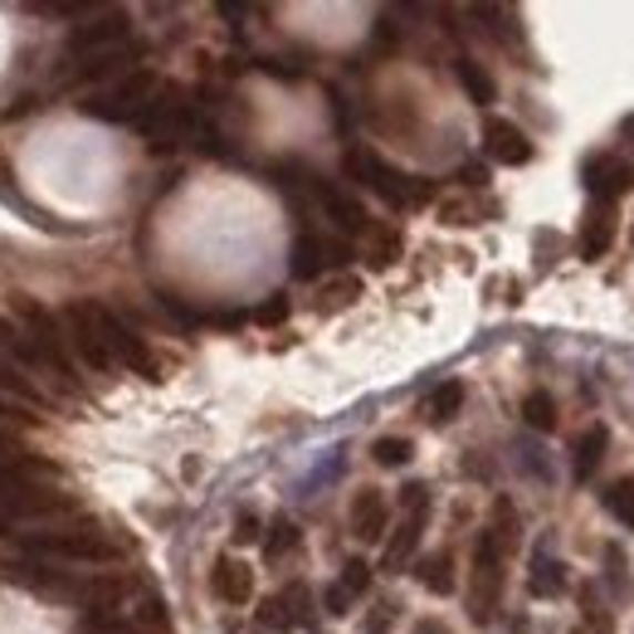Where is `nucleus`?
I'll return each mask as SVG.
<instances>
[{
	"mask_svg": "<svg viewBox=\"0 0 634 634\" xmlns=\"http://www.w3.org/2000/svg\"><path fill=\"white\" fill-rule=\"evenodd\" d=\"M288 546H298V528H293L288 518H278V522H274V536L264 542V556H268V561H278V556L288 552Z\"/></svg>",
	"mask_w": 634,
	"mask_h": 634,
	"instance_id": "cd10ccee",
	"label": "nucleus"
},
{
	"mask_svg": "<svg viewBox=\"0 0 634 634\" xmlns=\"http://www.w3.org/2000/svg\"><path fill=\"white\" fill-rule=\"evenodd\" d=\"M459 83H463V93H469L479 108L493 103V79H488V73L473 64V59H459Z\"/></svg>",
	"mask_w": 634,
	"mask_h": 634,
	"instance_id": "5701e85b",
	"label": "nucleus"
},
{
	"mask_svg": "<svg viewBox=\"0 0 634 634\" xmlns=\"http://www.w3.org/2000/svg\"><path fill=\"white\" fill-rule=\"evenodd\" d=\"M259 620H264V625H274V630H293V610H288L284 595H274V601H264Z\"/></svg>",
	"mask_w": 634,
	"mask_h": 634,
	"instance_id": "c756f323",
	"label": "nucleus"
},
{
	"mask_svg": "<svg viewBox=\"0 0 634 634\" xmlns=\"http://www.w3.org/2000/svg\"><path fill=\"white\" fill-rule=\"evenodd\" d=\"M532 595H546V601H552V595H561L566 591V576H561V561H552L546 552H536L532 556Z\"/></svg>",
	"mask_w": 634,
	"mask_h": 634,
	"instance_id": "6ab92c4d",
	"label": "nucleus"
},
{
	"mask_svg": "<svg viewBox=\"0 0 634 634\" xmlns=\"http://www.w3.org/2000/svg\"><path fill=\"white\" fill-rule=\"evenodd\" d=\"M20 552L30 561H113L117 546L103 528L79 522V528H64V532H24Z\"/></svg>",
	"mask_w": 634,
	"mask_h": 634,
	"instance_id": "f03ea898",
	"label": "nucleus"
},
{
	"mask_svg": "<svg viewBox=\"0 0 634 634\" xmlns=\"http://www.w3.org/2000/svg\"><path fill=\"white\" fill-rule=\"evenodd\" d=\"M347 166L357 171V176H361L376 195H386V201L396 205V211H406V205H420V201H430V195H434L430 186H425V181H410L406 171H396L390 162H381L376 152H351Z\"/></svg>",
	"mask_w": 634,
	"mask_h": 634,
	"instance_id": "7ed1b4c3",
	"label": "nucleus"
},
{
	"mask_svg": "<svg viewBox=\"0 0 634 634\" xmlns=\"http://www.w3.org/2000/svg\"><path fill=\"white\" fill-rule=\"evenodd\" d=\"M459 406H463V386H459V381H444V386H439L434 396H430V406H425V410H430L434 425H444V420H454Z\"/></svg>",
	"mask_w": 634,
	"mask_h": 634,
	"instance_id": "b1692460",
	"label": "nucleus"
},
{
	"mask_svg": "<svg viewBox=\"0 0 634 634\" xmlns=\"http://www.w3.org/2000/svg\"><path fill=\"white\" fill-rule=\"evenodd\" d=\"M132 630H137V634H171L166 601L156 591H142L137 595V605H132Z\"/></svg>",
	"mask_w": 634,
	"mask_h": 634,
	"instance_id": "dca6fc26",
	"label": "nucleus"
},
{
	"mask_svg": "<svg viewBox=\"0 0 634 634\" xmlns=\"http://www.w3.org/2000/svg\"><path fill=\"white\" fill-rule=\"evenodd\" d=\"M317 201H323V211L337 219V229H347V235H361L366 229V211L351 201V195H341L333 186H317Z\"/></svg>",
	"mask_w": 634,
	"mask_h": 634,
	"instance_id": "2eb2a0df",
	"label": "nucleus"
},
{
	"mask_svg": "<svg viewBox=\"0 0 634 634\" xmlns=\"http://www.w3.org/2000/svg\"><path fill=\"white\" fill-rule=\"evenodd\" d=\"M522 420L532 425V430H556V400L546 396V390H532L528 400H522Z\"/></svg>",
	"mask_w": 634,
	"mask_h": 634,
	"instance_id": "4be33fe9",
	"label": "nucleus"
},
{
	"mask_svg": "<svg viewBox=\"0 0 634 634\" xmlns=\"http://www.w3.org/2000/svg\"><path fill=\"white\" fill-rule=\"evenodd\" d=\"M6 420H20V425H24V420H30V415H24L20 406H10V400L0 396V425H6Z\"/></svg>",
	"mask_w": 634,
	"mask_h": 634,
	"instance_id": "2f4dec72",
	"label": "nucleus"
},
{
	"mask_svg": "<svg viewBox=\"0 0 634 634\" xmlns=\"http://www.w3.org/2000/svg\"><path fill=\"white\" fill-rule=\"evenodd\" d=\"M400 493H406V508H410V512H406V522L396 528V536L386 542V561H381L386 571H400V566H406L410 552L420 546L425 522H430V488H425V483H406Z\"/></svg>",
	"mask_w": 634,
	"mask_h": 634,
	"instance_id": "423d86ee",
	"label": "nucleus"
},
{
	"mask_svg": "<svg viewBox=\"0 0 634 634\" xmlns=\"http://www.w3.org/2000/svg\"><path fill=\"white\" fill-rule=\"evenodd\" d=\"M10 313H16V327L24 337H30L34 357L44 361V371H54L59 386H79V376H73V357H69V337L64 327H59V317L44 308V303H34L30 293H10Z\"/></svg>",
	"mask_w": 634,
	"mask_h": 634,
	"instance_id": "f257e3e1",
	"label": "nucleus"
},
{
	"mask_svg": "<svg viewBox=\"0 0 634 634\" xmlns=\"http://www.w3.org/2000/svg\"><path fill=\"white\" fill-rule=\"evenodd\" d=\"M211 585L225 605H249L254 601V571L235 556H219L215 571H211Z\"/></svg>",
	"mask_w": 634,
	"mask_h": 634,
	"instance_id": "f8f14e48",
	"label": "nucleus"
},
{
	"mask_svg": "<svg viewBox=\"0 0 634 634\" xmlns=\"http://www.w3.org/2000/svg\"><path fill=\"white\" fill-rule=\"evenodd\" d=\"M605 444H610V430H605V425H591V430L581 434V444H576V479H581V483L591 479L595 469H601Z\"/></svg>",
	"mask_w": 634,
	"mask_h": 634,
	"instance_id": "f3484780",
	"label": "nucleus"
},
{
	"mask_svg": "<svg viewBox=\"0 0 634 634\" xmlns=\"http://www.w3.org/2000/svg\"><path fill=\"white\" fill-rule=\"evenodd\" d=\"M152 89H156L152 73H127L117 89L93 93L89 103H83V113H89V117H103V122H132L146 103H152Z\"/></svg>",
	"mask_w": 634,
	"mask_h": 634,
	"instance_id": "39448f33",
	"label": "nucleus"
},
{
	"mask_svg": "<svg viewBox=\"0 0 634 634\" xmlns=\"http://www.w3.org/2000/svg\"><path fill=\"white\" fill-rule=\"evenodd\" d=\"M284 308H288V303H284V298H278V303H268V308H264L259 317H264V323H278V317H284Z\"/></svg>",
	"mask_w": 634,
	"mask_h": 634,
	"instance_id": "72a5a7b5",
	"label": "nucleus"
},
{
	"mask_svg": "<svg viewBox=\"0 0 634 634\" xmlns=\"http://www.w3.org/2000/svg\"><path fill=\"white\" fill-rule=\"evenodd\" d=\"M581 181H585V191H591V201L595 205H610V201H620L630 186H634V171L620 162V156H605V152H595V156H585V166H581Z\"/></svg>",
	"mask_w": 634,
	"mask_h": 634,
	"instance_id": "1a4fd4ad",
	"label": "nucleus"
},
{
	"mask_svg": "<svg viewBox=\"0 0 634 634\" xmlns=\"http://www.w3.org/2000/svg\"><path fill=\"white\" fill-rule=\"evenodd\" d=\"M498 595H503V546H498L493 532L479 536V546H473V625H488L498 610Z\"/></svg>",
	"mask_w": 634,
	"mask_h": 634,
	"instance_id": "20e7f679",
	"label": "nucleus"
},
{
	"mask_svg": "<svg viewBox=\"0 0 634 634\" xmlns=\"http://www.w3.org/2000/svg\"><path fill=\"white\" fill-rule=\"evenodd\" d=\"M376 463H386V469H400V463H410V454H415V444L410 439H400V434H390V439H376Z\"/></svg>",
	"mask_w": 634,
	"mask_h": 634,
	"instance_id": "a878e982",
	"label": "nucleus"
},
{
	"mask_svg": "<svg viewBox=\"0 0 634 634\" xmlns=\"http://www.w3.org/2000/svg\"><path fill=\"white\" fill-rule=\"evenodd\" d=\"M323 254H337V249H323L313 235H303L298 244H293V278H317L323 274Z\"/></svg>",
	"mask_w": 634,
	"mask_h": 634,
	"instance_id": "412c9836",
	"label": "nucleus"
},
{
	"mask_svg": "<svg viewBox=\"0 0 634 634\" xmlns=\"http://www.w3.org/2000/svg\"><path fill=\"white\" fill-rule=\"evenodd\" d=\"M625 137H634V117H630V122H625Z\"/></svg>",
	"mask_w": 634,
	"mask_h": 634,
	"instance_id": "f704fd0d",
	"label": "nucleus"
},
{
	"mask_svg": "<svg viewBox=\"0 0 634 634\" xmlns=\"http://www.w3.org/2000/svg\"><path fill=\"white\" fill-rule=\"evenodd\" d=\"M366 585H371V566H366L361 556H351L347 561V576H341V591L357 601V595H366Z\"/></svg>",
	"mask_w": 634,
	"mask_h": 634,
	"instance_id": "c85d7f7f",
	"label": "nucleus"
},
{
	"mask_svg": "<svg viewBox=\"0 0 634 634\" xmlns=\"http://www.w3.org/2000/svg\"><path fill=\"white\" fill-rule=\"evenodd\" d=\"M415 576H420V585H425V591H434V595H449V591H454V556H449V552H434V556H425V561H420V571H415Z\"/></svg>",
	"mask_w": 634,
	"mask_h": 634,
	"instance_id": "a211bd4d",
	"label": "nucleus"
},
{
	"mask_svg": "<svg viewBox=\"0 0 634 634\" xmlns=\"http://www.w3.org/2000/svg\"><path fill=\"white\" fill-rule=\"evenodd\" d=\"M351 532H357L361 542H376V536L386 532V498L376 493V488H361L357 503H351Z\"/></svg>",
	"mask_w": 634,
	"mask_h": 634,
	"instance_id": "ddd939ff",
	"label": "nucleus"
},
{
	"mask_svg": "<svg viewBox=\"0 0 634 634\" xmlns=\"http://www.w3.org/2000/svg\"><path fill=\"white\" fill-rule=\"evenodd\" d=\"M122 40H127V16L122 10H103V16L83 20L79 30H73V54H108V49H122Z\"/></svg>",
	"mask_w": 634,
	"mask_h": 634,
	"instance_id": "9d476101",
	"label": "nucleus"
},
{
	"mask_svg": "<svg viewBox=\"0 0 634 634\" xmlns=\"http://www.w3.org/2000/svg\"><path fill=\"white\" fill-rule=\"evenodd\" d=\"M127 59H132L127 49H108V54H93L89 64H83L79 73H73V79H79V83H103V79H117Z\"/></svg>",
	"mask_w": 634,
	"mask_h": 634,
	"instance_id": "aec40b11",
	"label": "nucleus"
},
{
	"mask_svg": "<svg viewBox=\"0 0 634 634\" xmlns=\"http://www.w3.org/2000/svg\"><path fill=\"white\" fill-rule=\"evenodd\" d=\"M98 337H103V351L113 357V366H132V371H152V351L142 347V337L132 333L127 323L113 308H98Z\"/></svg>",
	"mask_w": 634,
	"mask_h": 634,
	"instance_id": "6e6552de",
	"label": "nucleus"
},
{
	"mask_svg": "<svg viewBox=\"0 0 634 634\" xmlns=\"http://www.w3.org/2000/svg\"><path fill=\"white\" fill-rule=\"evenodd\" d=\"M64 337H69V351H79L83 366L93 371H113V357L103 351V337H98V303H69L64 308Z\"/></svg>",
	"mask_w": 634,
	"mask_h": 634,
	"instance_id": "0eeeda50",
	"label": "nucleus"
},
{
	"mask_svg": "<svg viewBox=\"0 0 634 634\" xmlns=\"http://www.w3.org/2000/svg\"><path fill=\"white\" fill-rule=\"evenodd\" d=\"M630 244H634V239H630Z\"/></svg>",
	"mask_w": 634,
	"mask_h": 634,
	"instance_id": "c9c22d12",
	"label": "nucleus"
},
{
	"mask_svg": "<svg viewBox=\"0 0 634 634\" xmlns=\"http://www.w3.org/2000/svg\"><path fill=\"white\" fill-rule=\"evenodd\" d=\"M610 239H615V219H610V205H591L581 225V259H605Z\"/></svg>",
	"mask_w": 634,
	"mask_h": 634,
	"instance_id": "4468645a",
	"label": "nucleus"
},
{
	"mask_svg": "<svg viewBox=\"0 0 634 634\" xmlns=\"http://www.w3.org/2000/svg\"><path fill=\"white\" fill-rule=\"evenodd\" d=\"M605 508L615 512L625 528H634V479H620V483H610L605 488Z\"/></svg>",
	"mask_w": 634,
	"mask_h": 634,
	"instance_id": "393cba45",
	"label": "nucleus"
},
{
	"mask_svg": "<svg viewBox=\"0 0 634 634\" xmlns=\"http://www.w3.org/2000/svg\"><path fill=\"white\" fill-rule=\"evenodd\" d=\"M347 605H351V595L341 591V585H333V591H327V610H333V615H347Z\"/></svg>",
	"mask_w": 634,
	"mask_h": 634,
	"instance_id": "7c9ffc66",
	"label": "nucleus"
},
{
	"mask_svg": "<svg viewBox=\"0 0 634 634\" xmlns=\"http://www.w3.org/2000/svg\"><path fill=\"white\" fill-rule=\"evenodd\" d=\"M239 542H254V536H259V522H254V518H239Z\"/></svg>",
	"mask_w": 634,
	"mask_h": 634,
	"instance_id": "473e14b6",
	"label": "nucleus"
},
{
	"mask_svg": "<svg viewBox=\"0 0 634 634\" xmlns=\"http://www.w3.org/2000/svg\"><path fill=\"white\" fill-rule=\"evenodd\" d=\"M0 390H10V396H20V400H40V390H34V381H30V376H20L6 357H0Z\"/></svg>",
	"mask_w": 634,
	"mask_h": 634,
	"instance_id": "bb28decb",
	"label": "nucleus"
},
{
	"mask_svg": "<svg viewBox=\"0 0 634 634\" xmlns=\"http://www.w3.org/2000/svg\"><path fill=\"white\" fill-rule=\"evenodd\" d=\"M483 152L503 166H528L532 162V142L518 122L508 117H483Z\"/></svg>",
	"mask_w": 634,
	"mask_h": 634,
	"instance_id": "9b49d317",
	"label": "nucleus"
}]
</instances>
